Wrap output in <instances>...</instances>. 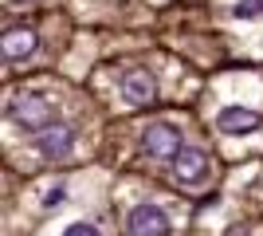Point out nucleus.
<instances>
[{
  "label": "nucleus",
  "instance_id": "f257e3e1",
  "mask_svg": "<svg viewBox=\"0 0 263 236\" xmlns=\"http://www.w3.org/2000/svg\"><path fill=\"white\" fill-rule=\"evenodd\" d=\"M8 118L12 122H20L24 130H44L47 118H51V106H47L40 95H20V99H12L8 102Z\"/></svg>",
  "mask_w": 263,
  "mask_h": 236
},
{
  "label": "nucleus",
  "instance_id": "f03ea898",
  "mask_svg": "<svg viewBox=\"0 0 263 236\" xmlns=\"http://www.w3.org/2000/svg\"><path fill=\"white\" fill-rule=\"evenodd\" d=\"M169 232H173V225L157 205H138L126 216V236H169Z\"/></svg>",
  "mask_w": 263,
  "mask_h": 236
},
{
  "label": "nucleus",
  "instance_id": "9d476101",
  "mask_svg": "<svg viewBox=\"0 0 263 236\" xmlns=\"http://www.w3.org/2000/svg\"><path fill=\"white\" fill-rule=\"evenodd\" d=\"M63 197H67L63 185H51V189H47V197H44V209H55V205L63 201Z\"/></svg>",
  "mask_w": 263,
  "mask_h": 236
},
{
  "label": "nucleus",
  "instance_id": "1a4fd4ad",
  "mask_svg": "<svg viewBox=\"0 0 263 236\" xmlns=\"http://www.w3.org/2000/svg\"><path fill=\"white\" fill-rule=\"evenodd\" d=\"M232 16H236V20H255V16H263V0H240V4L232 8Z\"/></svg>",
  "mask_w": 263,
  "mask_h": 236
},
{
  "label": "nucleus",
  "instance_id": "20e7f679",
  "mask_svg": "<svg viewBox=\"0 0 263 236\" xmlns=\"http://www.w3.org/2000/svg\"><path fill=\"white\" fill-rule=\"evenodd\" d=\"M35 150L44 157H67L75 150V130L71 126H44V130H35Z\"/></svg>",
  "mask_w": 263,
  "mask_h": 236
},
{
  "label": "nucleus",
  "instance_id": "423d86ee",
  "mask_svg": "<svg viewBox=\"0 0 263 236\" xmlns=\"http://www.w3.org/2000/svg\"><path fill=\"white\" fill-rule=\"evenodd\" d=\"M122 95H126L130 106H149L154 95H157V87H154V79L145 75V71H126V75H122Z\"/></svg>",
  "mask_w": 263,
  "mask_h": 236
},
{
  "label": "nucleus",
  "instance_id": "9b49d317",
  "mask_svg": "<svg viewBox=\"0 0 263 236\" xmlns=\"http://www.w3.org/2000/svg\"><path fill=\"white\" fill-rule=\"evenodd\" d=\"M63 236H99V228H90V225H71Z\"/></svg>",
  "mask_w": 263,
  "mask_h": 236
},
{
  "label": "nucleus",
  "instance_id": "6e6552de",
  "mask_svg": "<svg viewBox=\"0 0 263 236\" xmlns=\"http://www.w3.org/2000/svg\"><path fill=\"white\" fill-rule=\"evenodd\" d=\"M216 126L224 134H252V130H259V114L243 111V106H228V111H220Z\"/></svg>",
  "mask_w": 263,
  "mask_h": 236
},
{
  "label": "nucleus",
  "instance_id": "0eeeda50",
  "mask_svg": "<svg viewBox=\"0 0 263 236\" xmlns=\"http://www.w3.org/2000/svg\"><path fill=\"white\" fill-rule=\"evenodd\" d=\"M0 44H4V59L16 63V59H28L35 47H40V35H35L32 28H8Z\"/></svg>",
  "mask_w": 263,
  "mask_h": 236
},
{
  "label": "nucleus",
  "instance_id": "7ed1b4c3",
  "mask_svg": "<svg viewBox=\"0 0 263 236\" xmlns=\"http://www.w3.org/2000/svg\"><path fill=\"white\" fill-rule=\"evenodd\" d=\"M142 146H145V154H149V157H157V161H169V157L181 154V134H177L169 122H154L149 130H145Z\"/></svg>",
  "mask_w": 263,
  "mask_h": 236
},
{
  "label": "nucleus",
  "instance_id": "39448f33",
  "mask_svg": "<svg viewBox=\"0 0 263 236\" xmlns=\"http://www.w3.org/2000/svg\"><path fill=\"white\" fill-rule=\"evenodd\" d=\"M173 161H177L173 173H177L181 185H204L209 181V157L200 154V150H181Z\"/></svg>",
  "mask_w": 263,
  "mask_h": 236
}]
</instances>
